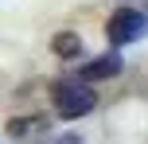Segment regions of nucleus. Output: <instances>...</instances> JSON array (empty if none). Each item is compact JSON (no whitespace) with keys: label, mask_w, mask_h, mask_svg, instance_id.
I'll use <instances>...</instances> for the list:
<instances>
[{"label":"nucleus","mask_w":148,"mask_h":144,"mask_svg":"<svg viewBox=\"0 0 148 144\" xmlns=\"http://www.w3.org/2000/svg\"><path fill=\"white\" fill-rule=\"evenodd\" d=\"M121 70H125L121 55H117V51H109V55H97V59H90L86 66H82V78H86V82H105V78H117Z\"/></svg>","instance_id":"3"},{"label":"nucleus","mask_w":148,"mask_h":144,"mask_svg":"<svg viewBox=\"0 0 148 144\" xmlns=\"http://www.w3.org/2000/svg\"><path fill=\"white\" fill-rule=\"evenodd\" d=\"M51 101H55V113L66 117V121H74V117H86L94 113L97 105V93L90 90V82L82 78V82H59L51 90Z\"/></svg>","instance_id":"1"},{"label":"nucleus","mask_w":148,"mask_h":144,"mask_svg":"<svg viewBox=\"0 0 148 144\" xmlns=\"http://www.w3.org/2000/svg\"><path fill=\"white\" fill-rule=\"evenodd\" d=\"M47 129V117H12V121H8V132H12L16 140H23V136H31V132H43Z\"/></svg>","instance_id":"5"},{"label":"nucleus","mask_w":148,"mask_h":144,"mask_svg":"<svg viewBox=\"0 0 148 144\" xmlns=\"http://www.w3.org/2000/svg\"><path fill=\"white\" fill-rule=\"evenodd\" d=\"M51 51L59 55V59H78V55H82V39H78V31H59V35L51 39Z\"/></svg>","instance_id":"4"},{"label":"nucleus","mask_w":148,"mask_h":144,"mask_svg":"<svg viewBox=\"0 0 148 144\" xmlns=\"http://www.w3.org/2000/svg\"><path fill=\"white\" fill-rule=\"evenodd\" d=\"M55 144H82V140L74 136V132H66V136H59V140H55Z\"/></svg>","instance_id":"6"},{"label":"nucleus","mask_w":148,"mask_h":144,"mask_svg":"<svg viewBox=\"0 0 148 144\" xmlns=\"http://www.w3.org/2000/svg\"><path fill=\"white\" fill-rule=\"evenodd\" d=\"M105 35H109L113 47H125V43H136V39L148 35V16L136 12V8H121V12L109 16L105 23Z\"/></svg>","instance_id":"2"}]
</instances>
